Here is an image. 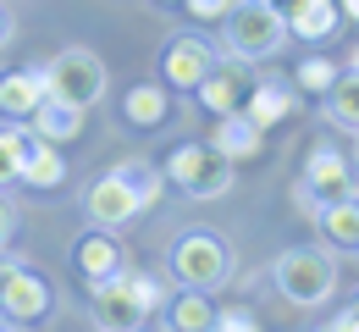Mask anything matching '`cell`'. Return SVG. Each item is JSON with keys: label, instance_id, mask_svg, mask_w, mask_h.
Instances as JSON below:
<instances>
[{"label": "cell", "instance_id": "6da1fadb", "mask_svg": "<svg viewBox=\"0 0 359 332\" xmlns=\"http://www.w3.org/2000/svg\"><path fill=\"white\" fill-rule=\"evenodd\" d=\"M166 266H172V277L182 288H199V293H210V288H222L232 272H238V260H232V244L216 233H182L172 244V255H166Z\"/></svg>", "mask_w": 359, "mask_h": 332}, {"label": "cell", "instance_id": "7a4b0ae2", "mask_svg": "<svg viewBox=\"0 0 359 332\" xmlns=\"http://www.w3.org/2000/svg\"><path fill=\"white\" fill-rule=\"evenodd\" d=\"M222 22H226V50L243 55V61H271L276 50L287 45V22L266 0H238Z\"/></svg>", "mask_w": 359, "mask_h": 332}, {"label": "cell", "instance_id": "3957f363", "mask_svg": "<svg viewBox=\"0 0 359 332\" xmlns=\"http://www.w3.org/2000/svg\"><path fill=\"white\" fill-rule=\"evenodd\" d=\"M276 288H282L287 305L315 310V305H326L332 288H337V260H332L326 249H287V255L276 260Z\"/></svg>", "mask_w": 359, "mask_h": 332}, {"label": "cell", "instance_id": "277c9868", "mask_svg": "<svg viewBox=\"0 0 359 332\" xmlns=\"http://www.w3.org/2000/svg\"><path fill=\"white\" fill-rule=\"evenodd\" d=\"M45 95L67 100V105H78V111L100 105V100H105V61H100L94 50H83V45L61 50V55L45 67Z\"/></svg>", "mask_w": 359, "mask_h": 332}, {"label": "cell", "instance_id": "5b68a950", "mask_svg": "<svg viewBox=\"0 0 359 332\" xmlns=\"http://www.w3.org/2000/svg\"><path fill=\"white\" fill-rule=\"evenodd\" d=\"M166 178L182 194H194V199H222L232 189V161L222 150H210V144H177L166 155Z\"/></svg>", "mask_w": 359, "mask_h": 332}, {"label": "cell", "instance_id": "8992f818", "mask_svg": "<svg viewBox=\"0 0 359 332\" xmlns=\"http://www.w3.org/2000/svg\"><path fill=\"white\" fill-rule=\"evenodd\" d=\"M50 305H55V293L50 283L34 272V266H22V260H0V316L6 321H17V327H34V321H45Z\"/></svg>", "mask_w": 359, "mask_h": 332}, {"label": "cell", "instance_id": "52a82bcc", "mask_svg": "<svg viewBox=\"0 0 359 332\" xmlns=\"http://www.w3.org/2000/svg\"><path fill=\"white\" fill-rule=\"evenodd\" d=\"M348 194H354V166H348L332 144L310 150V166H304V183H299L304 216H320L326 205H337V199H348Z\"/></svg>", "mask_w": 359, "mask_h": 332}, {"label": "cell", "instance_id": "ba28073f", "mask_svg": "<svg viewBox=\"0 0 359 332\" xmlns=\"http://www.w3.org/2000/svg\"><path fill=\"white\" fill-rule=\"evenodd\" d=\"M89 305H94V321L100 327H111V332H133L149 321V310L133 299V288H128V277L116 272V277H105V283H89Z\"/></svg>", "mask_w": 359, "mask_h": 332}, {"label": "cell", "instance_id": "9c48e42d", "mask_svg": "<svg viewBox=\"0 0 359 332\" xmlns=\"http://www.w3.org/2000/svg\"><path fill=\"white\" fill-rule=\"evenodd\" d=\"M83 211H89L94 227H122V222H133V216H138L133 194H128V183H122L116 172H105V178H94V183H89Z\"/></svg>", "mask_w": 359, "mask_h": 332}, {"label": "cell", "instance_id": "30bf717a", "mask_svg": "<svg viewBox=\"0 0 359 332\" xmlns=\"http://www.w3.org/2000/svg\"><path fill=\"white\" fill-rule=\"evenodd\" d=\"M260 144H266V128L249 111H222L210 128V150H222L226 161H249V155H260Z\"/></svg>", "mask_w": 359, "mask_h": 332}, {"label": "cell", "instance_id": "8fae6325", "mask_svg": "<svg viewBox=\"0 0 359 332\" xmlns=\"http://www.w3.org/2000/svg\"><path fill=\"white\" fill-rule=\"evenodd\" d=\"M287 22V39H332L337 34V0H282L276 6Z\"/></svg>", "mask_w": 359, "mask_h": 332}, {"label": "cell", "instance_id": "7c38bea8", "mask_svg": "<svg viewBox=\"0 0 359 332\" xmlns=\"http://www.w3.org/2000/svg\"><path fill=\"white\" fill-rule=\"evenodd\" d=\"M216 67V55L205 39H172L166 55H161V72H166V84H177V89H199V78Z\"/></svg>", "mask_w": 359, "mask_h": 332}, {"label": "cell", "instance_id": "4fadbf2b", "mask_svg": "<svg viewBox=\"0 0 359 332\" xmlns=\"http://www.w3.org/2000/svg\"><path fill=\"white\" fill-rule=\"evenodd\" d=\"M28 128H34L45 144H67V139H78V133H83V111H78V105H67V100H55V95H45L34 111H28Z\"/></svg>", "mask_w": 359, "mask_h": 332}, {"label": "cell", "instance_id": "5bb4252c", "mask_svg": "<svg viewBox=\"0 0 359 332\" xmlns=\"http://www.w3.org/2000/svg\"><path fill=\"white\" fill-rule=\"evenodd\" d=\"M72 260H78V272H83L89 283H105V277H116V272L128 266L122 249H116V238H111V227H105V233H83L78 249H72Z\"/></svg>", "mask_w": 359, "mask_h": 332}, {"label": "cell", "instance_id": "9a60e30c", "mask_svg": "<svg viewBox=\"0 0 359 332\" xmlns=\"http://www.w3.org/2000/svg\"><path fill=\"white\" fill-rule=\"evenodd\" d=\"M39 100H45V67H17V72L0 78V111L6 117H22L28 122V111Z\"/></svg>", "mask_w": 359, "mask_h": 332}, {"label": "cell", "instance_id": "2e32d148", "mask_svg": "<svg viewBox=\"0 0 359 332\" xmlns=\"http://www.w3.org/2000/svg\"><path fill=\"white\" fill-rule=\"evenodd\" d=\"M17 183H28V189H61L67 183V161H61V150L55 144H28V161H22V172H17Z\"/></svg>", "mask_w": 359, "mask_h": 332}, {"label": "cell", "instance_id": "e0dca14e", "mask_svg": "<svg viewBox=\"0 0 359 332\" xmlns=\"http://www.w3.org/2000/svg\"><path fill=\"white\" fill-rule=\"evenodd\" d=\"M116 178L128 183V194H133V205H138V216L161 199V189H166V172L161 166H149V161H122L116 166Z\"/></svg>", "mask_w": 359, "mask_h": 332}, {"label": "cell", "instance_id": "ac0fdd59", "mask_svg": "<svg viewBox=\"0 0 359 332\" xmlns=\"http://www.w3.org/2000/svg\"><path fill=\"white\" fill-rule=\"evenodd\" d=\"M122 117H128L133 128H161V122H166V89H161V84H138V89H128Z\"/></svg>", "mask_w": 359, "mask_h": 332}, {"label": "cell", "instance_id": "d6986e66", "mask_svg": "<svg viewBox=\"0 0 359 332\" xmlns=\"http://www.w3.org/2000/svg\"><path fill=\"white\" fill-rule=\"evenodd\" d=\"M194 95H199V105H205L210 117H222V111H238V95H243V89H238V72H232V67H222V72L210 67Z\"/></svg>", "mask_w": 359, "mask_h": 332}, {"label": "cell", "instance_id": "ffe728a7", "mask_svg": "<svg viewBox=\"0 0 359 332\" xmlns=\"http://www.w3.org/2000/svg\"><path fill=\"white\" fill-rule=\"evenodd\" d=\"M320 227H326V238H332L337 249H359V194L326 205V211H320Z\"/></svg>", "mask_w": 359, "mask_h": 332}, {"label": "cell", "instance_id": "44dd1931", "mask_svg": "<svg viewBox=\"0 0 359 332\" xmlns=\"http://www.w3.org/2000/svg\"><path fill=\"white\" fill-rule=\"evenodd\" d=\"M326 111H332V122H337L343 133H359V72L337 78V84L326 89Z\"/></svg>", "mask_w": 359, "mask_h": 332}, {"label": "cell", "instance_id": "7402d4cb", "mask_svg": "<svg viewBox=\"0 0 359 332\" xmlns=\"http://www.w3.org/2000/svg\"><path fill=\"white\" fill-rule=\"evenodd\" d=\"M243 111H249L260 128H271V122H282V117L293 111V95H287L282 84H260V89L249 95V105H243Z\"/></svg>", "mask_w": 359, "mask_h": 332}, {"label": "cell", "instance_id": "603a6c76", "mask_svg": "<svg viewBox=\"0 0 359 332\" xmlns=\"http://www.w3.org/2000/svg\"><path fill=\"white\" fill-rule=\"evenodd\" d=\"M172 327H182V332L216 327V305H210V299H199V288H188L182 299H172Z\"/></svg>", "mask_w": 359, "mask_h": 332}, {"label": "cell", "instance_id": "cb8c5ba5", "mask_svg": "<svg viewBox=\"0 0 359 332\" xmlns=\"http://www.w3.org/2000/svg\"><path fill=\"white\" fill-rule=\"evenodd\" d=\"M293 78H299V89H304V95H326V89L337 84V61H326V55H304Z\"/></svg>", "mask_w": 359, "mask_h": 332}, {"label": "cell", "instance_id": "d4e9b609", "mask_svg": "<svg viewBox=\"0 0 359 332\" xmlns=\"http://www.w3.org/2000/svg\"><path fill=\"white\" fill-rule=\"evenodd\" d=\"M22 161H28V139H22L17 128H0V189H6V183H17Z\"/></svg>", "mask_w": 359, "mask_h": 332}, {"label": "cell", "instance_id": "484cf974", "mask_svg": "<svg viewBox=\"0 0 359 332\" xmlns=\"http://www.w3.org/2000/svg\"><path fill=\"white\" fill-rule=\"evenodd\" d=\"M122 277H128V288H133V299L155 316L161 305H166V288H161V277H149V272H133V266H122Z\"/></svg>", "mask_w": 359, "mask_h": 332}, {"label": "cell", "instance_id": "4316f807", "mask_svg": "<svg viewBox=\"0 0 359 332\" xmlns=\"http://www.w3.org/2000/svg\"><path fill=\"white\" fill-rule=\"evenodd\" d=\"M216 327H222V332H255V327H260V316L243 310V305H226V310H216Z\"/></svg>", "mask_w": 359, "mask_h": 332}, {"label": "cell", "instance_id": "83f0119b", "mask_svg": "<svg viewBox=\"0 0 359 332\" xmlns=\"http://www.w3.org/2000/svg\"><path fill=\"white\" fill-rule=\"evenodd\" d=\"M182 6H188L199 22H222V17L232 11V6H238V0H182Z\"/></svg>", "mask_w": 359, "mask_h": 332}, {"label": "cell", "instance_id": "f1b7e54d", "mask_svg": "<svg viewBox=\"0 0 359 332\" xmlns=\"http://www.w3.org/2000/svg\"><path fill=\"white\" fill-rule=\"evenodd\" d=\"M11 233H17V211H11L6 199H0V249L11 244Z\"/></svg>", "mask_w": 359, "mask_h": 332}, {"label": "cell", "instance_id": "f546056e", "mask_svg": "<svg viewBox=\"0 0 359 332\" xmlns=\"http://www.w3.org/2000/svg\"><path fill=\"white\" fill-rule=\"evenodd\" d=\"M337 327H343V332H359V293H354V305L337 316Z\"/></svg>", "mask_w": 359, "mask_h": 332}, {"label": "cell", "instance_id": "4dcf8cb0", "mask_svg": "<svg viewBox=\"0 0 359 332\" xmlns=\"http://www.w3.org/2000/svg\"><path fill=\"white\" fill-rule=\"evenodd\" d=\"M6 39H11V11L0 6V45H6Z\"/></svg>", "mask_w": 359, "mask_h": 332}, {"label": "cell", "instance_id": "1f68e13d", "mask_svg": "<svg viewBox=\"0 0 359 332\" xmlns=\"http://www.w3.org/2000/svg\"><path fill=\"white\" fill-rule=\"evenodd\" d=\"M337 11H348V17L359 22V0H337Z\"/></svg>", "mask_w": 359, "mask_h": 332}, {"label": "cell", "instance_id": "d6a6232c", "mask_svg": "<svg viewBox=\"0 0 359 332\" xmlns=\"http://www.w3.org/2000/svg\"><path fill=\"white\" fill-rule=\"evenodd\" d=\"M354 72H359V45H354Z\"/></svg>", "mask_w": 359, "mask_h": 332}, {"label": "cell", "instance_id": "836d02e7", "mask_svg": "<svg viewBox=\"0 0 359 332\" xmlns=\"http://www.w3.org/2000/svg\"><path fill=\"white\" fill-rule=\"evenodd\" d=\"M266 6H282V0H266Z\"/></svg>", "mask_w": 359, "mask_h": 332}, {"label": "cell", "instance_id": "e575fe53", "mask_svg": "<svg viewBox=\"0 0 359 332\" xmlns=\"http://www.w3.org/2000/svg\"><path fill=\"white\" fill-rule=\"evenodd\" d=\"M166 6H177V0H166Z\"/></svg>", "mask_w": 359, "mask_h": 332}, {"label": "cell", "instance_id": "d590c367", "mask_svg": "<svg viewBox=\"0 0 359 332\" xmlns=\"http://www.w3.org/2000/svg\"><path fill=\"white\" fill-rule=\"evenodd\" d=\"M354 139H359V133H354Z\"/></svg>", "mask_w": 359, "mask_h": 332}]
</instances>
